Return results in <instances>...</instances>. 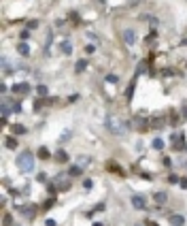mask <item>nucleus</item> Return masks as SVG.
<instances>
[{"instance_id":"1","label":"nucleus","mask_w":187,"mask_h":226,"mask_svg":"<svg viewBox=\"0 0 187 226\" xmlns=\"http://www.w3.org/2000/svg\"><path fill=\"white\" fill-rule=\"evenodd\" d=\"M17 167L22 173H32L34 171V154L32 152H22V154L17 156Z\"/></svg>"},{"instance_id":"2","label":"nucleus","mask_w":187,"mask_h":226,"mask_svg":"<svg viewBox=\"0 0 187 226\" xmlns=\"http://www.w3.org/2000/svg\"><path fill=\"white\" fill-rule=\"evenodd\" d=\"M106 128L113 132V134H126V132H128V124L121 118H117V115H108V118H106Z\"/></svg>"},{"instance_id":"3","label":"nucleus","mask_w":187,"mask_h":226,"mask_svg":"<svg viewBox=\"0 0 187 226\" xmlns=\"http://www.w3.org/2000/svg\"><path fill=\"white\" fill-rule=\"evenodd\" d=\"M30 90H32V88H30V83H26V81H22V83H15L11 88V92L15 96H26V94H30Z\"/></svg>"},{"instance_id":"4","label":"nucleus","mask_w":187,"mask_h":226,"mask_svg":"<svg viewBox=\"0 0 187 226\" xmlns=\"http://www.w3.org/2000/svg\"><path fill=\"white\" fill-rule=\"evenodd\" d=\"M17 211H19V213H23L26 218H30V220H34L36 207H34V205H19V207H17Z\"/></svg>"},{"instance_id":"5","label":"nucleus","mask_w":187,"mask_h":226,"mask_svg":"<svg viewBox=\"0 0 187 226\" xmlns=\"http://www.w3.org/2000/svg\"><path fill=\"white\" fill-rule=\"evenodd\" d=\"M132 207H134V209H145V207H147V201H145V196H140V194H134V196H132Z\"/></svg>"},{"instance_id":"6","label":"nucleus","mask_w":187,"mask_h":226,"mask_svg":"<svg viewBox=\"0 0 187 226\" xmlns=\"http://www.w3.org/2000/svg\"><path fill=\"white\" fill-rule=\"evenodd\" d=\"M168 222H170L172 226H185V215L172 213V215H168Z\"/></svg>"},{"instance_id":"7","label":"nucleus","mask_w":187,"mask_h":226,"mask_svg":"<svg viewBox=\"0 0 187 226\" xmlns=\"http://www.w3.org/2000/svg\"><path fill=\"white\" fill-rule=\"evenodd\" d=\"M123 41H126V45H134L136 43V32L134 30H123Z\"/></svg>"},{"instance_id":"8","label":"nucleus","mask_w":187,"mask_h":226,"mask_svg":"<svg viewBox=\"0 0 187 226\" xmlns=\"http://www.w3.org/2000/svg\"><path fill=\"white\" fill-rule=\"evenodd\" d=\"M164 124H166V119H164V118H153V119H149V128H164Z\"/></svg>"},{"instance_id":"9","label":"nucleus","mask_w":187,"mask_h":226,"mask_svg":"<svg viewBox=\"0 0 187 226\" xmlns=\"http://www.w3.org/2000/svg\"><path fill=\"white\" fill-rule=\"evenodd\" d=\"M134 126L140 128V132H145L147 128H149V122H147V119H142V118H136V119H134Z\"/></svg>"},{"instance_id":"10","label":"nucleus","mask_w":187,"mask_h":226,"mask_svg":"<svg viewBox=\"0 0 187 226\" xmlns=\"http://www.w3.org/2000/svg\"><path fill=\"white\" fill-rule=\"evenodd\" d=\"M81 173H83V167H81V164H74V167L68 168V177H79Z\"/></svg>"},{"instance_id":"11","label":"nucleus","mask_w":187,"mask_h":226,"mask_svg":"<svg viewBox=\"0 0 187 226\" xmlns=\"http://www.w3.org/2000/svg\"><path fill=\"white\" fill-rule=\"evenodd\" d=\"M134 90H136V79H132V81H130V85L126 88V98H128V100H132V96H134Z\"/></svg>"},{"instance_id":"12","label":"nucleus","mask_w":187,"mask_h":226,"mask_svg":"<svg viewBox=\"0 0 187 226\" xmlns=\"http://www.w3.org/2000/svg\"><path fill=\"white\" fill-rule=\"evenodd\" d=\"M11 132H13V137H15V134H26V126H23V124H13L11 126Z\"/></svg>"},{"instance_id":"13","label":"nucleus","mask_w":187,"mask_h":226,"mask_svg":"<svg viewBox=\"0 0 187 226\" xmlns=\"http://www.w3.org/2000/svg\"><path fill=\"white\" fill-rule=\"evenodd\" d=\"M4 145H7V149H15V147H19L15 137H4Z\"/></svg>"},{"instance_id":"14","label":"nucleus","mask_w":187,"mask_h":226,"mask_svg":"<svg viewBox=\"0 0 187 226\" xmlns=\"http://www.w3.org/2000/svg\"><path fill=\"white\" fill-rule=\"evenodd\" d=\"M17 51H19L22 56H30V45H28L26 41H22V43L17 45Z\"/></svg>"},{"instance_id":"15","label":"nucleus","mask_w":187,"mask_h":226,"mask_svg":"<svg viewBox=\"0 0 187 226\" xmlns=\"http://www.w3.org/2000/svg\"><path fill=\"white\" fill-rule=\"evenodd\" d=\"M60 49H62V53H66V56H70V53H72V45H70V41H62V45H60Z\"/></svg>"},{"instance_id":"16","label":"nucleus","mask_w":187,"mask_h":226,"mask_svg":"<svg viewBox=\"0 0 187 226\" xmlns=\"http://www.w3.org/2000/svg\"><path fill=\"white\" fill-rule=\"evenodd\" d=\"M153 198H155V203L164 205V203L168 201V194H166V192H155V196H153Z\"/></svg>"},{"instance_id":"17","label":"nucleus","mask_w":187,"mask_h":226,"mask_svg":"<svg viewBox=\"0 0 187 226\" xmlns=\"http://www.w3.org/2000/svg\"><path fill=\"white\" fill-rule=\"evenodd\" d=\"M55 160H58V162H66V160H68V154H66L64 149H58V152H55Z\"/></svg>"},{"instance_id":"18","label":"nucleus","mask_w":187,"mask_h":226,"mask_svg":"<svg viewBox=\"0 0 187 226\" xmlns=\"http://www.w3.org/2000/svg\"><path fill=\"white\" fill-rule=\"evenodd\" d=\"M55 186H58V190H70V181L68 179H66V181H64V179H60V183H55Z\"/></svg>"},{"instance_id":"19","label":"nucleus","mask_w":187,"mask_h":226,"mask_svg":"<svg viewBox=\"0 0 187 226\" xmlns=\"http://www.w3.org/2000/svg\"><path fill=\"white\" fill-rule=\"evenodd\" d=\"M36 156H38L41 160H47V158H49L51 154H49V149H47V147H41V149H38V154H36Z\"/></svg>"},{"instance_id":"20","label":"nucleus","mask_w":187,"mask_h":226,"mask_svg":"<svg viewBox=\"0 0 187 226\" xmlns=\"http://www.w3.org/2000/svg\"><path fill=\"white\" fill-rule=\"evenodd\" d=\"M85 68H87V60H79V62H77V66H74V71H77V73L85 71Z\"/></svg>"},{"instance_id":"21","label":"nucleus","mask_w":187,"mask_h":226,"mask_svg":"<svg viewBox=\"0 0 187 226\" xmlns=\"http://www.w3.org/2000/svg\"><path fill=\"white\" fill-rule=\"evenodd\" d=\"M47 92H49V90H47V85H38V88H36V94L41 96V98H45Z\"/></svg>"},{"instance_id":"22","label":"nucleus","mask_w":187,"mask_h":226,"mask_svg":"<svg viewBox=\"0 0 187 226\" xmlns=\"http://www.w3.org/2000/svg\"><path fill=\"white\" fill-rule=\"evenodd\" d=\"M153 149H164V139H153Z\"/></svg>"},{"instance_id":"23","label":"nucleus","mask_w":187,"mask_h":226,"mask_svg":"<svg viewBox=\"0 0 187 226\" xmlns=\"http://www.w3.org/2000/svg\"><path fill=\"white\" fill-rule=\"evenodd\" d=\"M2 224L4 226H13V215H4V218H2Z\"/></svg>"},{"instance_id":"24","label":"nucleus","mask_w":187,"mask_h":226,"mask_svg":"<svg viewBox=\"0 0 187 226\" xmlns=\"http://www.w3.org/2000/svg\"><path fill=\"white\" fill-rule=\"evenodd\" d=\"M117 81H119L117 75H106V83H117Z\"/></svg>"},{"instance_id":"25","label":"nucleus","mask_w":187,"mask_h":226,"mask_svg":"<svg viewBox=\"0 0 187 226\" xmlns=\"http://www.w3.org/2000/svg\"><path fill=\"white\" fill-rule=\"evenodd\" d=\"M53 205H55V198H53V196H49V198H47V203H45V207L49 209V207H53Z\"/></svg>"},{"instance_id":"26","label":"nucleus","mask_w":187,"mask_h":226,"mask_svg":"<svg viewBox=\"0 0 187 226\" xmlns=\"http://www.w3.org/2000/svg\"><path fill=\"white\" fill-rule=\"evenodd\" d=\"M34 28H38V19H32V22L28 24V30H34Z\"/></svg>"},{"instance_id":"27","label":"nucleus","mask_w":187,"mask_h":226,"mask_svg":"<svg viewBox=\"0 0 187 226\" xmlns=\"http://www.w3.org/2000/svg\"><path fill=\"white\" fill-rule=\"evenodd\" d=\"M179 186H181L183 190H187V177H183V179H181V181H179Z\"/></svg>"},{"instance_id":"28","label":"nucleus","mask_w":187,"mask_h":226,"mask_svg":"<svg viewBox=\"0 0 187 226\" xmlns=\"http://www.w3.org/2000/svg\"><path fill=\"white\" fill-rule=\"evenodd\" d=\"M176 181H181L176 175H170V177H168V183H176Z\"/></svg>"},{"instance_id":"29","label":"nucleus","mask_w":187,"mask_h":226,"mask_svg":"<svg viewBox=\"0 0 187 226\" xmlns=\"http://www.w3.org/2000/svg\"><path fill=\"white\" fill-rule=\"evenodd\" d=\"M145 71H147V64H145V62H140V64H138V73H145Z\"/></svg>"},{"instance_id":"30","label":"nucleus","mask_w":187,"mask_h":226,"mask_svg":"<svg viewBox=\"0 0 187 226\" xmlns=\"http://www.w3.org/2000/svg\"><path fill=\"white\" fill-rule=\"evenodd\" d=\"M83 186H85V188L89 190V188H92V186H94V183H92V179H85V181H83Z\"/></svg>"},{"instance_id":"31","label":"nucleus","mask_w":187,"mask_h":226,"mask_svg":"<svg viewBox=\"0 0 187 226\" xmlns=\"http://www.w3.org/2000/svg\"><path fill=\"white\" fill-rule=\"evenodd\" d=\"M13 111H17V113H19V111H22V105H19V103H13Z\"/></svg>"},{"instance_id":"32","label":"nucleus","mask_w":187,"mask_h":226,"mask_svg":"<svg viewBox=\"0 0 187 226\" xmlns=\"http://www.w3.org/2000/svg\"><path fill=\"white\" fill-rule=\"evenodd\" d=\"M36 179H38V181H45L47 175H45V173H38V175H36Z\"/></svg>"},{"instance_id":"33","label":"nucleus","mask_w":187,"mask_h":226,"mask_svg":"<svg viewBox=\"0 0 187 226\" xmlns=\"http://www.w3.org/2000/svg\"><path fill=\"white\" fill-rule=\"evenodd\" d=\"M28 36H30V30L26 28V30H23V32H22V38H28Z\"/></svg>"},{"instance_id":"34","label":"nucleus","mask_w":187,"mask_h":226,"mask_svg":"<svg viewBox=\"0 0 187 226\" xmlns=\"http://www.w3.org/2000/svg\"><path fill=\"white\" fill-rule=\"evenodd\" d=\"M45 224H47V226H55V222H53V220H47Z\"/></svg>"},{"instance_id":"35","label":"nucleus","mask_w":187,"mask_h":226,"mask_svg":"<svg viewBox=\"0 0 187 226\" xmlns=\"http://www.w3.org/2000/svg\"><path fill=\"white\" fill-rule=\"evenodd\" d=\"M183 118H187V107H183Z\"/></svg>"},{"instance_id":"36","label":"nucleus","mask_w":187,"mask_h":226,"mask_svg":"<svg viewBox=\"0 0 187 226\" xmlns=\"http://www.w3.org/2000/svg\"><path fill=\"white\" fill-rule=\"evenodd\" d=\"M92 226H102V224H100V222H94V224Z\"/></svg>"},{"instance_id":"37","label":"nucleus","mask_w":187,"mask_h":226,"mask_svg":"<svg viewBox=\"0 0 187 226\" xmlns=\"http://www.w3.org/2000/svg\"><path fill=\"white\" fill-rule=\"evenodd\" d=\"M149 226H157V224H155V222H149Z\"/></svg>"},{"instance_id":"38","label":"nucleus","mask_w":187,"mask_h":226,"mask_svg":"<svg viewBox=\"0 0 187 226\" xmlns=\"http://www.w3.org/2000/svg\"><path fill=\"white\" fill-rule=\"evenodd\" d=\"M13 226H19V224H13Z\"/></svg>"},{"instance_id":"39","label":"nucleus","mask_w":187,"mask_h":226,"mask_svg":"<svg viewBox=\"0 0 187 226\" xmlns=\"http://www.w3.org/2000/svg\"><path fill=\"white\" fill-rule=\"evenodd\" d=\"M185 167H187V164H185Z\"/></svg>"}]
</instances>
